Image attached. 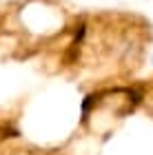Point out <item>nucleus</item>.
<instances>
[]
</instances>
